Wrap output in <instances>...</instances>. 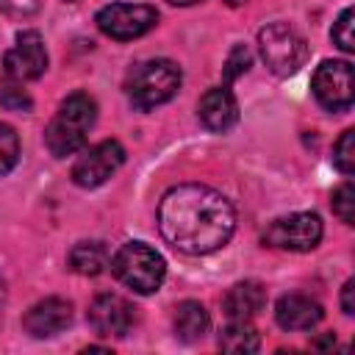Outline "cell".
I'll return each mask as SVG.
<instances>
[{"mask_svg":"<svg viewBox=\"0 0 355 355\" xmlns=\"http://www.w3.org/2000/svg\"><path fill=\"white\" fill-rule=\"evenodd\" d=\"M158 230L178 252L208 255L230 241L236 211L222 191L202 183H180L158 202Z\"/></svg>","mask_w":355,"mask_h":355,"instance_id":"1","label":"cell"},{"mask_svg":"<svg viewBox=\"0 0 355 355\" xmlns=\"http://www.w3.org/2000/svg\"><path fill=\"white\" fill-rule=\"evenodd\" d=\"M97 119V103L86 92L69 94L44 130V144L55 158L72 155L86 144V136Z\"/></svg>","mask_w":355,"mask_h":355,"instance_id":"2","label":"cell"},{"mask_svg":"<svg viewBox=\"0 0 355 355\" xmlns=\"http://www.w3.org/2000/svg\"><path fill=\"white\" fill-rule=\"evenodd\" d=\"M125 89H128V97H130L133 108L150 111V108L175 97V92L180 89V67L169 58L141 61L130 69Z\"/></svg>","mask_w":355,"mask_h":355,"instance_id":"3","label":"cell"},{"mask_svg":"<svg viewBox=\"0 0 355 355\" xmlns=\"http://www.w3.org/2000/svg\"><path fill=\"white\" fill-rule=\"evenodd\" d=\"M111 272L116 275L119 283H125L136 294H153L164 283L166 263H164L161 252H155L150 244H144V241H128V244H122L114 252Z\"/></svg>","mask_w":355,"mask_h":355,"instance_id":"4","label":"cell"},{"mask_svg":"<svg viewBox=\"0 0 355 355\" xmlns=\"http://www.w3.org/2000/svg\"><path fill=\"white\" fill-rule=\"evenodd\" d=\"M258 47H261L263 64L280 78L294 75L308 58V42L288 22H272V25L261 28Z\"/></svg>","mask_w":355,"mask_h":355,"instance_id":"5","label":"cell"},{"mask_svg":"<svg viewBox=\"0 0 355 355\" xmlns=\"http://www.w3.org/2000/svg\"><path fill=\"white\" fill-rule=\"evenodd\" d=\"M322 233H324L322 219L316 214L300 211V214L275 219L263 233V244L288 250V252H311L322 241Z\"/></svg>","mask_w":355,"mask_h":355,"instance_id":"6","label":"cell"},{"mask_svg":"<svg viewBox=\"0 0 355 355\" xmlns=\"http://www.w3.org/2000/svg\"><path fill=\"white\" fill-rule=\"evenodd\" d=\"M155 22H158V11L141 3H111L97 11V28L116 42L139 39L147 31H153Z\"/></svg>","mask_w":355,"mask_h":355,"instance_id":"7","label":"cell"},{"mask_svg":"<svg viewBox=\"0 0 355 355\" xmlns=\"http://www.w3.org/2000/svg\"><path fill=\"white\" fill-rule=\"evenodd\" d=\"M122 164H125V147L116 139H105V141H97L94 147H89L78 155V161L72 164V180L80 189H97Z\"/></svg>","mask_w":355,"mask_h":355,"instance_id":"8","label":"cell"},{"mask_svg":"<svg viewBox=\"0 0 355 355\" xmlns=\"http://www.w3.org/2000/svg\"><path fill=\"white\" fill-rule=\"evenodd\" d=\"M313 97L327 111H347L352 105V64L349 61H322L311 80Z\"/></svg>","mask_w":355,"mask_h":355,"instance_id":"9","label":"cell"},{"mask_svg":"<svg viewBox=\"0 0 355 355\" xmlns=\"http://www.w3.org/2000/svg\"><path fill=\"white\" fill-rule=\"evenodd\" d=\"M89 324L103 338H125L136 324V308L119 294H100L89 305Z\"/></svg>","mask_w":355,"mask_h":355,"instance_id":"10","label":"cell"},{"mask_svg":"<svg viewBox=\"0 0 355 355\" xmlns=\"http://www.w3.org/2000/svg\"><path fill=\"white\" fill-rule=\"evenodd\" d=\"M6 72L17 80H36L47 69V50L39 31H19L17 44L3 58Z\"/></svg>","mask_w":355,"mask_h":355,"instance_id":"11","label":"cell"},{"mask_svg":"<svg viewBox=\"0 0 355 355\" xmlns=\"http://www.w3.org/2000/svg\"><path fill=\"white\" fill-rule=\"evenodd\" d=\"M72 322V302L64 297H44L28 308L22 316V327L33 338H53Z\"/></svg>","mask_w":355,"mask_h":355,"instance_id":"12","label":"cell"},{"mask_svg":"<svg viewBox=\"0 0 355 355\" xmlns=\"http://www.w3.org/2000/svg\"><path fill=\"white\" fill-rule=\"evenodd\" d=\"M197 114H200V122L208 130L222 133V130H230L239 122V103H236V97L227 86H216V89H208L200 97Z\"/></svg>","mask_w":355,"mask_h":355,"instance_id":"13","label":"cell"},{"mask_svg":"<svg viewBox=\"0 0 355 355\" xmlns=\"http://www.w3.org/2000/svg\"><path fill=\"white\" fill-rule=\"evenodd\" d=\"M322 305L305 294H283L275 302V319L283 330H311L322 322Z\"/></svg>","mask_w":355,"mask_h":355,"instance_id":"14","label":"cell"},{"mask_svg":"<svg viewBox=\"0 0 355 355\" xmlns=\"http://www.w3.org/2000/svg\"><path fill=\"white\" fill-rule=\"evenodd\" d=\"M266 305V288L255 280H244L227 288L222 297V311L230 322H250L255 313H261Z\"/></svg>","mask_w":355,"mask_h":355,"instance_id":"15","label":"cell"},{"mask_svg":"<svg viewBox=\"0 0 355 355\" xmlns=\"http://www.w3.org/2000/svg\"><path fill=\"white\" fill-rule=\"evenodd\" d=\"M172 324H175V336H178L180 341L194 344V341H200V338L208 333L211 319H208V311H205L197 300H183V302L175 308Z\"/></svg>","mask_w":355,"mask_h":355,"instance_id":"16","label":"cell"},{"mask_svg":"<svg viewBox=\"0 0 355 355\" xmlns=\"http://www.w3.org/2000/svg\"><path fill=\"white\" fill-rule=\"evenodd\" d=\"M69 269L78 272V275H86V277H94L100 275L105 266H108V250L103 241H78L69 255Z\"/></svg>","mask_w":355,"mask_h":355,"instance_id":"17","label":"cell"},{"mask_svg":"<svg viewBox=\"0 0 355 355\" xmlns=\"http://www.w3.org/2000/svg\"><path fill=\"white\" fill-rule=\"evenodd\" d=\"M219 347L225 352H258L261 349V338L250 327V322H230L219 333Z\"/></svg>","mask_w":355,"mask_h":355,"instance_id":"18","label":"cell"},{"mask_svg":"<svg viewBox=\"0 0 355 355\" xmlns=\"http://www.w3.org/2000/svg\"><path fill=\"white\" fill-rule=\"evenodd\" d=\"M333 164L341 175H352L355 172V130H344L341 139L333 147Z\"/></svg>","mask_w":355,"mask_h":355,"instance_id":"19","label":"cell"},{"mask_svg":"<svg viewBox=\"0 0 355 355\" xmlns=\"http://www.w3.org/2000/svg\"><path fill=\"white\" fill-rule=\"evenodd\" d=\"M17 158H19V136L14 133L11 125L0 122V178L14 169Z\"/></svg>","mask_w":355,"mask_h":355,"instance_id":"20","label":"cell"},{"mask_svg":"<svg viewBox=\"0 0 355 355\" xmlns=\"http://www.w3.org/2000/svg\"><path fill=\"white\" fill-rule=\"evenodd\" d=\"M333 214L344 225H355V186H352V180L341 183L333 191Z\"/></svg>","mask_w":355,"mask_h":355,"instance_id":"21","label":"cell"},{"mask_svg":"<svg viewBox=\"0 0 355 355\" xmlns=\"http://www.w3.org/2000/svg\"><path fill=\"white\" fill-rule=\"evenodd\" d=\"M250 64H252V53H250V47H247V44H236V47L230 50L225 67H222V78H225V83H233L239 75H244V72L250 69Z\"/></svg>","mask_w":355,"mask_h":355,"instance_id":"22","label":"cell"},{"mask_svg":"<svg viewBox=\"0 0 355 355\" xmlns=\"http://www.w3.org/2000/svg\"><path fill=\"white\" fill-rule=\"evenodd\" d=\"M352 25H355V11L352 8H344L341 11V17L336 19V25H333V42L344 50V53H352L355 50V36H352Z\"/></svg>","mask_w":355,"mask_h":355,"instance_id":"23","label":"cell"},{"mask_svg":"<svg viewBox=\"0 0 355 355\" xmlns=\"http://www.w3.org/2000/svg\"><path fill=\"white\" fill-rule=\"evenodd\" d=\"M0 11L11 17H31L39 11V0H0Z\"/></svg>","mask_w":355,"mask_h":355,"instance_id":"24","label":"cell"},{"mask_svg":"<svg viewBox=\"0 0 355 355\" xmlns=\"http://www.w3.org/2000/svg\"><path fill=\"white\" fill-rule=\"evenodd\" d=\"M0 103L6 105V108H31V97L22 92V89H6L3 94H0Z\"/></svg>","mask_w":355,"mask_h":355,"instance_id":"25","label":"cell"},{"mask_svg":"<svg viewBox=\"0 0 355 355\" xmlns=\"http://www.w3.org/2000/svg\"><path fill=\"white\" fill-rule=\"evenodd\" d=\"M355 280H347L344 283V288H341V311L347 313V316H352L355 313Z\"/></svg>","mask_w":355,"mask_h":355,"instance_id":"26","label":"cell"},{"mask_svg":"<svg viewBox=\"0 0 355 355\" xmlns=\"http://www.w3.org/2000/svg\"><path fill=\"white\" fill-rule=\"evenodd\" d=\"M336 344V336L333 333H327L324 338H319V341H313V347H333Z\"/></svg>","mask_w":355,"mask_h":355,"instance_id":"27","label":"cell"},{"mask_svg":"<svg viewBox=\"0 0 355 355\" xmlns=\"http://www.w3.org/2000/svg\"><path fill=\"white\" fill-rule=\"evenodd\" d=\"M172 6H194V3H202V0H169Z\"/></svg>","mask_w":355,"mask_h":355,"instance_id":"28","label":"cell"},{"mask_svg":"<svg viewBox=\"0 0 355 355\" xmlns=\"http://www.w3.org/2000/svg\"><path fill=\"white\" fill-rule=\"evenodd\" d=\"M3 294H6V291H3V280H0V308H3Z\"/></svg>","mask_w":355,"mask_h":355,"instance_id":"29","label":"cell"},{"mask_svg":"<svg viewBox=\"0 0 355 355\" xmlns=\"http://www.w3.org/2000/svg\"><path fill=\"white\" fill-rule=\"evenodd\" d=\"M227 3H230V6H239V3H244V0H227Z\"/></svg>","mask_w":355,"mask_h":355,"instance_id":"30","label":"cell"}]
</instances>
